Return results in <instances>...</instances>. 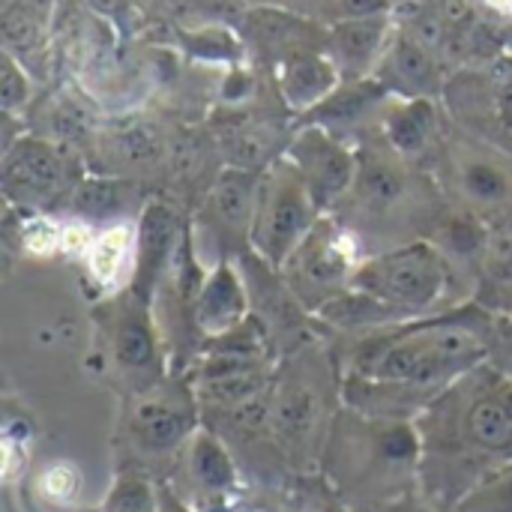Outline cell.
<instances>
[{"label":"cell","mask_w":512,"mask_h":512,"mask_svg":"<svg viewBox=\"0 0 512 512\" xmlns=\"http://www.w3.org/2000/svg\"><path fill=\"white\" fill-rule=\"evenodd\" d=\"M414 423L423 444L420 486L456 507L512 459V378L483 360L447 384Z\"/></svg>","instance_id":"obj_1"},{"label":"cell","mask_w":512,"mask_h":512,"mask_svg":"<svg viewBox=\"0 0 512 512\" xmlns=\"http://www.w3.org/2000/svg\"><path fill=\"white\" fill-rule=\"evenodd\" d=\"M495 321L498 315L477 303L357 333V345H351L342 375L444 390L459 375L489 360Z\"/></svg>","instance_id":"obj_2"},{"label":"cell","mask_w":512,"mask_h":512,"mask_svg":"<svg viewBox=\"0 0 512 512\" xmlns=\"http://www.w3.org/2000/svg\"><path fill=\"white\" fill-rule=\"evenodd\" d=\"M321 465L336 495L357 512L423 489V444L414 420H378L342 405L327 432Z\"/></svg>","instance_id":"obj_3"},{"label":"cell","mask_w":512,"mask_h":512,"mask_svg":"<svg viewBox=\"0 0 512 512\" xmlns=\"http://www.w3.org/2000/svg\"><path fill=\"white\" fill-rule=\"evenodd\" d=\"M312 345L315 342L294 348L282 366H276L270 393V432L276 450L297 468L321 459L333 417L342 408H330L327 402L330 393H339V384L327 381V363Z\"/></svg>","instance_id":"obj_4"},{"label":"cell","mask_w":512,"mask_h":512,"mask_svg":"<svg viewBox=\"0 0 512 512\" xmlns=\"http://www.w3.org/2000/svg\"><path fill=\"white\" fill-rule=\"evenodd\" d=\"M201 429V402L189 378L171 375L159 387L126 396L120 420L123 465L141 468L156 477L159 468H177L186 444ZM165 477V480H168Z\"/></svg>","instance_id":"obj_5"},{"label":"cell","mask_w":512,"mask_h":512,"mask_svg":"<svg viewBox=\"0 0 512 512\" xmlns=\"http://www.w3.org/2000/svg\"><path fill=\"white\" fill-rule=\"evenodd\" d=\"M453 285V261L432 240H411L357 261L351 288H360L405 318L435 315Z\"/></svg>","instance_id":"obj_6"},{"label":"cell","mask_w":512,"mask_h":512,"mask_svg":"<svg viewBox=\"0 0 512 512\" xmlns=\"http://www.w3.org/2000/svg\"><path fill=\"white\" fill-rule=\"evenodd\" d=\"M318 219L321 210L315 207L306 183L300 180L294 165L282 156L270 162L261 177V195H258L249 249L267 264H273L276 270H282L285 261L297 252V246L312 234Z\"/></svg>","instance_id":"obj_7"},{"label":"cell","mask_w":512,"mask_h":512,"mask_svg":"<svg viewBox=\"0 0 512 512\" xmlns=\"http://www.w3.org/2000/svg\"><path fill=\"white\" fill-rule=\"evenodd\" d=\"M0 177L9 204L24 213H45L69 201L84 171L72 147L30 132L6 147Z\"/></svg>","instance_id":"obj_8"},{"label":"cell","mask_w":512,"mask_h":512,"mask_svg":"<svg viewBox=\"0 0 512 512\" xmlns=\"http://www.w3.org/2000/svg\"><path fill=\"white\" fill-rule=\"evenodd\" d=\"M105 351L126 396L147 393L171 378L150 300L132 294L129 288L117 294L105 312Z\"/></svg>","instance_id":"obj_9"},{"label":"cell","mask_w":512,"mask_h":512,"mask_svg":"<svg viewBox=\"0 0 512 512\" xmlns=\"http://www.w3.org/2000/svg\"><path fill=\"white\" fill-rule=\"evenodd\" d=\"M357 258L342 234L327 216L318 219L312 234L297 246V252L285 261L282 276L297 300L315 315L324 303L351 288Z\"/></svg>","instance_id":"obj_10"},{"label":"cell","mask_w":512,"mask_h":512,"mask_svg":"<svg viewBox=\"0 0 512 512\" xmlns=\"http://www.w3.org/2000/svg\"><path fill=\"white\" fill-rule=\"evenodd\" d=\"M285 159L306 183L321 216H330L357 180V150L315 123H303L294 132L285 147Z\"/></svg>","instance_id":"obj_11"},{"label":"cell","mask_w":512,"mask_h":512,"mask_svg":"<svg viewBox=\"0 0 512 512\" xmlns=\"http://www.w3.org/2000/svg\"><path fill=\"white\" fill-rule=\"evenodd\" d=\"M198 512H222L240 492V468L222 435L201 426L168 477Z\"/></svg>","instance_id":"obj_12"},{"label":"cell","mask_w":512,"mask_h":512,"mask_svg":"<svg viewBox=\"0 0 512 512\" xmlns=\"http://www.w3.org/2000/svg\"><path fill=\"white\" fill-rule=\"evenodd\" d=\"M447 171L465 210L477 216L512 210V156L504 150L477 138H453L447 147Z\"/></svg>","instance_id":"obj_13"},{"label":"cell","mask_w":512,"mask_h":512,"mask_svg":"<svg viewBox=\"0 0 512 512\" xmlns=\"http://www.w3.org/2000/svg\"><path fill=\"white\" fill-rule=\"evenodd\" d=\"M186 228L180 225L177 210L162 201L153 198L141 207L138 213V225H135V258H132V273H129V291L150 300L156 288L165 282L180 243H183Z\"/></svg>","instance_id":"obj_14"},{"label":"cell","mask_w":512,"mask_h":512,"mask_svg":"<svg viewBox=\"0 0 512 512\" xmlns=\"http://www.w3.org/2000/svg\"><path fill=\"white\" fill-rule=\"evenodd\" d=\"M261 177L255 168L228 165L210 186L204 207H201V225L222 249H234L237 243L249 246L252 222L258 210L261 195Z\"/></svg>","instance_id":"obj_15"},{"label":"cell","mask_w":512,"mask_h":512,"mask_svg":"<svg viewBox=\"0 0 512 512\" xmlns=\"http://www.w3.org/2000/svg\"><path fill=\"white\" fill-rule=\"evenodd\" d=\"M396 18L387 15H366V18H342L327 27L324 51L339 66L345 81L372 78L381 57L387 54L396 36Z\"/></svg>","instance_id":"obj_16"},{"label":"cell","mask_w":512,"mask_h":512,"mask_svg":"<svg viewBox=\"0 0 512 512\" xmlns=\"http://www.w3.org/2000/svg\"><path fill=\"white\" fill-rule=\"evenodd\" d=\"M390 96H429L438 99L444 90V69L426 39H420L414 30H396L387 54L381 57L375 75Z\"/></svg>","instance_id":"obj_17"},{"label":"cell","mask_w":512,"mask_h":512,"mask_svg":"<svg viewBox=\"0 0 512 512\" xmlns=\"http://www.w3.org/2000/svg\"><path fill=\"white\" fill-rule=\"evenodd\" d=\"M348 195L357 201V207L366 216H375V219L408 207L405 201L411 195L408 159L399 156L390 144H387V153L357 150V180Z\"/></svg>","instance_id":"obj_18"},{"label":"cell","mask_w":512,"mask_h":512,"mask_svg":"<svg viewBox=\"0 0 512 512\" xmlns=\"http://www.w3.org/2000/svg\"><path fill=\"white\" fill-rule=\"evenodd\" d=\"M249 315H252V294H249L246 276L237 273V267L228 258H219V264L204 276L201 291L192 306L195 333L204 342L210 336H219L243 324Z\"/></svg>","instance_id":"obj_19"},{"label":"cell","mask_w":512,"mask_h":512,"mask_svg":"<svg viewBox=\"0 0 512 512\" xmlns=\"http://www.w3.org/2000/svg\"><path fill=\"white\" fill-rule=\"evenodd\" d=\"M441 390L414 387L405 381H384V378H366V375H342L339 378V396L342 405L378 417V420H417L426 405Z\"/></svg>","instance_id":"obj_20"},{"label":"cell","mask_w":512,"mask_h":512,"mask_svg":"<svg viewBox=\"0 0 512 512\" xmlns=\"http://www.w3.org/2000/svg\"><path fill=\"white\" fill-rule=\"evenodd\" d=\"M387 102H390V90L378 78L342 81L318 108L303 114V123L324 126L333 135L348 141V132H360L372 120L381 123V114H384Z\"/></svg>","instance_id":"obj_21"},{"label":"cell","mask_w":512,"mask_h":512,"mask_svg":"<svg viewBox=\"0 0 512 512\" xmlns=\"http://www.w3.org/2000/svg\"><path fill=\"white\" fill-rule=\"evenodd\" d=\"M279 93L294 114H309L318 108L345 78L324 48H306L279 60Z\"/></svg>","instance_id":"obj_22"},{"label":"cell","mask_w":512,"mask_h":512,"mask_svg":"<svg viewBox=\"0 0 512 512\" xmlns=\"http://www.w3.org/2000/svg\"><path fill=\"white\" fill-rule=\"evenodd\" d=\"M378 126L384 132V141L399 156H405L408 162L420 159V156H426L432 150V144L438 141V132H441L438 99H429V96H414V99L390 96Z\"/></svg>","instance_id":"obj_23"},{"label":"cell","mask_w":512,"mask_h":512,"mask_svg":"<svg viewBox=\"0 0 512 512\" xmlns=\"http://www.w3.org/2000/svg\"><path fill=\"white\" fill-rule=\"evenodd\" d=\"M243 33L246 39L258 42L279 60H285L288 54L306 48H324L327 27H318L315 21H306L303 15H294L279 6H258L243 15Z\"/></svg>","instance_id":"obj_24"},{"label":"cell","mask_w":512,"mask_h":512,"mask_svg":"<svg viewBox=\"0 0 512 512\" xmlns=\"http://www.w3.org/2000/svg\"><path fill=\"white\" fill-rule=\"evenodd\" d=\"M315 318L327 327H336L342 333H369V330H381V327H393L402 321H414L405 318L399 309L387 306L384 300L360 291V288H348L339 297H333L330 303H324Z\"/></svg>","instance_id":"obj_25"},{"label":"cell","mask_w":512,"mask_h":512,"mask_svg":"<svg viewBox=\"0 0 512 512\" xmlns=\"http://www.w3.org/2000/svg\"><path fill=\"white\" fill-rule=\"evenodd\" d=\"M132 201V183L129 177H117V174H105V177H84L75 192L69 195L66 207L84 219V222H96V225H117V219L123 216V210Z\"/></svg>","instance_id":"obj_26"},{"label":"cell","mask_w":512,"mask_h":512,"mask_svg":"<svg viewBox=\"0 0 512 512\" xmlns=\"http://www.w3.org/2000/svg\"><path fill=\"white\" fill-rule=\"evenodd\" d=\"M105 150L120 168H153L165 156V141L150 120H123L108 132Z\"/></svg>","instance_id":"obj_27"},{"label":"cell","mask_w":512,"mask_h":512,"mask_svg":"<svg viewBox=\"0 0 512 512\" xmlns=\"http://www.w3.org/2000/svg\"><path fill=\"white\" fill-rule=\"evenodd\" d=\"M45 18L48 12L30 0H15L3 9V51L15 54L24 66L45 51Z\"/></svg>","instance_id":"obj_28"},{"label":"cell","mask_w":512,"mask_h":512,"mask_svg":"<svg viewBox=\"0 0 512 512\" xmlns=\"http://www.w3.org/2000/svg\"><path fill=\"white\" fill-rule=\"evenodd\" d=\"M132 258H135V231H126L120 222L105 225L99 231V237L90 243V252H87L90 273L102 285H114L117 276L123 273L126 261L132 264Z\"/></svg>","instance_id":"obj_29"},{"label":"cell","mask_w":512,"mask_h":512,"mask_svg":"<svg viewBox=\"0 0 512 512\" xmlns=\"http://www.w3.org/2000/svg\"><path fill=\"white\" fill-rule=\"evenodd\" d=\"M156 483L153 474L123 465L99 512H156Z\"/></svg>","instance_id":"obj_30"},{"label":"cell","mask_w":512,"mask_h":512,"mask_svg":"<svg viewBox=\"0 0 512 512\" xmlns=\"http://www.w3.org/2000/svg\"><path fill=\"white\" fill-rule=\"evenodd\" d=\"M183 48L189 57L204 60V63H228V66H240L243 57V39L222 27V24H210L201 30H192L183 36Z\"/></svg>","instance_id":"obj_31"},{"label":"cell","mask_w":512,"mask_h":512,"mask_svg":"<svg viewBox=\"0 0 512 512\" xmlns=\"http://www.w3.org/2000/svg\"><path fill=\"white\" fill-rule=\"evenodd\" d=\"M42 126H45V129H39L36 135H45V138H51V141H57V144H66V147L84 141V138L93 132V129H90L87 111H84L75 99H66V96H60V99H54V102L48 105Z\"/></svg>","instance_id":"obj_32"},{"label":"cell","mask_w":512,"mask_h":512,"mask_svg":"<svg viewBox=\"0 0 512 512\" xmlns=\"http://www.w3.org/2000/svg\"><path fill=\"white\" fill-rule=\"evenodd\" d=\"M456 512H512V459L483 477L459 504Z\"/></svg>","instance_id":"obj_33"},{"label":"cell","mask_w":512,"mask_h":512,"mask_svg":"<svg viewBox=\"0 0 512 512\" xmlns=\"http://www.w3.org/2000/svg\"><path fill=\"white\" fill-rule=\"evenodd\" d=\"M33 99V78L30 69L9 51L0 54V108L6 117L24 111Z\"/></svg>","instance_id":"obj_34"},{"label":"cell","mask_w":512,"mask_h":512,"mask_svg":"<svg viewBox=\"0 0 512 512\" xmlns=\"http://www.w3.org/2000/svg\"><path fill=\"white\" fill-rule=\"evenodd\" d=\"M483 267L492 279V291H480L477 303L486 297H501V294H512V231H504L498 237L489 240Z\"/></svg>","instance_id":"obj_35"},{"label":"cell","mask_w":512,"mask_h":512,"mask_svg":"<svg viewBox=\"0 0 512 512\" xmlns=\"http://www.w3.org/2000/svg\"><path fill=\"white\" fill-rule=\"evenodd\" d=\"M489 363H495L507 378H512V318L498 315L492 342H489Z\"/></svg>","instance_id":"obj_36"},{"label":"cell","mask_w":512,"mask_h":512,"mask_svg":"<svg viewBox=\"0 0 512 512\" xmlns=\"http://www.w3.org/2000/svg\"><path fill=\"white\" fill-rule=\"evenodd\" d=\"M366 512H456V507H447V504L435 501L432 495H426L423 489H417V492H408L402 498H393V501L378 504Z\"/></svg>","instance_id":"obj_37"},{"label":"cell","mask_w":512,"mask_h":512,"mask_svg":"<svg viewBox=\"0 0 512 512\" xmlns=\"http://www.w3.org/2000/svg\"><path fill=\"white\" fill-rule=\"evenodd\" d=\"M396 0H330L333 21L342 18H366V15H387L393 12Z\"/></svg>","instance_id":"obj_38"},{"label":"cell","mask_w":512,"mask_h":512,"mask_svg":"<svg viewBox=\"0 0 512 512\" xmlns=\"http://www.w3.org/2000/svg\"><path fill=\"white\" fill-rule=\"evenodd\" d=\"M309 512H357V510H354L348 501H342L330 483H321V486L309 495Z\"/></svg>","instance_id":"obj_39"},{"label":"cell","mask_w":512,"mask_h":512,"mask_svg":"<svg viewBox=\"0 0 512 512\" xmlns=\"http://www.w3.org/2000/svg\"><path fill=\"white\" fill-rule=\"evenodd\" d=\"M156 512H198L180 492L171 480H159L156 483Z\"/></svg>","instance_id":"obj_40"},{"label":"cell","mask_w":512,"mask_h":512,"mask_svg":"<svg viewBox=\"0 0 512 512\" xmlns=\"http://www.w3.org/2000/svg\"><path fill=\"white\" fill-rule=\"evenodd\" d=\"M84 3H87V9L93 15H99L105 21H114V24H120V21H126L132 15L129 0H84Z\"/></svg>","instance_id":"obj_41"},{"label":"cell","mask_w":512,"mask_h":512,"mask_svg":"<svg viewBox=\"0 0 512 512\" xmlns=\"http://www.w3.org/2000/svg\"><path fill=\"white\" fill-rule=\"evenodd\" d=\"M249 90H252L249 72L240 69V66H231V78H228V84H225V99H246Z\"/></svg>","instance_id":"obj_42"},{"label":"cell","mask_w":512,"mask_h":512,"mask_svg":"<svg viewBox=\"0 0 512 512\" xmlns=\"http://www.w3.org/2000/svg\"><path fill=\"white\" fill-rule=\"evenodd\" d=\"M495 72L504 78L507 87H512V54H501V60L495 63Z\"/></svg>","instance_id":"obj_43"},{"label":"cell","mask_w":512,"mask_h":512,"mask_svg":"<svg viewBox=\"0 0 512 512\" xmlns=\"http://www.w3.org/2000/svg\"><path fill=\"white\" fill-rule=\"evenodd\" d=\"M495 12H504V15H512V0H486Z\"/></svg>","instance_id":"obj_44"},{"label":"cell","mask_w":512,"mask_h":512,"mask_svg":"<svg viewBox=\"0 0 512 512\" xmlns=\"http://www.w3.org/2000/svg\"><path fill=\"white\" fill-rule=\"evenodd\" d=\"M30 3H36L39 9H45V12H51V6H54L57 0H30Z\"/></svg>","instance_id":"obj_45"},{"label":"cell","mask_w":512,"mask_h":512,"mask_svg":"<svg viewBox=\"0 0 512 512\" xmlns=\"http://www.w3.org/2000/svg\"><path fill=\"white\" fill-rule=\"evenodd\" d=\"M222 512H246V510H231V507H228V510H222Z\"/></svg>","instance_id":"obj_46"},{"label":"cell","mask_w":512,"mask_h":512,"mask_svg":"<svg viewBox=\"0 0 512 512\" xmlns=\"http://www.w3.org/2000/svg\"><path fill=\"white\" fill-rule=\"evenodd\" d=\"M510 318H512V315H510Z\"/></svg>","instance_id":"obj_47"},{"label":"cell","mask_w":512,"mask_h":512,"mask_svg":"<svg viewBox=\"0 0 512 512\" xmlns=\"http://www.w3.org/2000/svg\"><path fill=\"white\" fill-rule=\"evenodd\" d=\"M96 512H99V510H96Z\"/></svg>","instance_id":"obj_48"}]
</instances>
